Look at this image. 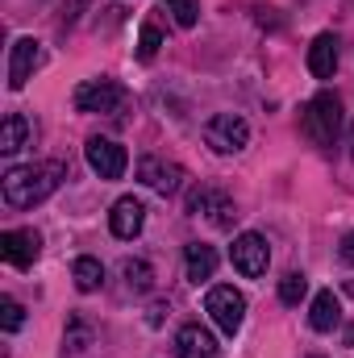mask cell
Instances as JSON below:
<instances>
[{"mask_svg": "<svg viewBox=\"0 0 354 358\" xmlns=\"http://www.w3.org/2000/svg\"><path fill=\"white\" fill-rule=\"evenodd\" d=\"M63 179H67V167L59 159H46V163H29V167H13L8 176L0 179V192H4V204L8 208H34Z\"/></svg>", "mask_w": 354, "mask_h": 358, "instance_id": "1", "label": "cell"}, {"mask_svg": "<svg viewBox=\"0 0 354 358\" xmlns=\"http://www.w3.org/2000/svg\"><path fill=\"white\" fill-rule=\"evenodd\" d=\"M300 125H304V134H309L317 146H330V142L338 138V129H342V100H338V92H317V96L304 104Z\"/></svg>", "mask_w": 354, "mask_h": 358, "instance_id": "2", "label": "cell"}, {"mask_svg": "<svg viewBox=\"0 0 354 358\" xmlns=\"http://www.w3.org/2000/svg\"><path fill=\"white\" fill-rule=\"evenodd\" d=\"M204 313L213 317V325L221 329V334H238L242 329V321H246V296L234 287V283H217V287H208V296H204Z\"/></svg>", "mask_w": 354, "mask_h": 358, "instance_id": "3", "label": "cell"}, {"mask_svg": "<svg viewBox=\"0 0 354 358\" xmlns=\"http://www.w3.org/2000/svg\"><path fill=\"white\" fill-rule=\"evenodd\" d=\"M204 138H208L213 150L234 155V150H242V146L250 142V125H246L238 113H217V117L204 125Z\"/></svg>", "mask_w": 354, "mask_h": 358, "instance_id": "4", "label": "cell"}, {"mask_svg": "<svg viewBox=\"0 0 354 358\" xmlns=\"http://www.w3.org/2000/svg\"><path fill=\"white\" fill-rule=\"evenodd\" d=\"M84 155H88V167L100 179H121V176H125V167H129L125 146H121V142H113V138H88Z\"/></svg>", "mask_w": 354, "mask_h": 358, "instance_id": "5", "label": "cell"}, {"mask_svg": "<svg viewBox=\"0 0 354 358\" xmlns=\"http://www.w3.org/2000/svg\"><path fill=\"white\" fill-rule=\"evenodd\" d=\"M71 100H76L80 113H113L125 100V84H117V80H84Z\"/></svg>", "mask_w": 354, "mask_h": 358, "instance_id": "6", "label": "cell"}, {"mask_svg": "<svg viewBox=\"0 0 354 358\" xmlns=\"http://www.w3.org/2000/svg\"><path fill=\"white\" fill-rule=\"evenodd\" d=\"M229 259H234V267L242 271L246 279H259V275H267V267H271L267 238H263V234H238V238H234Z\"/></svg>", "mask_w": 354, "mask_h": 358, "instance_id": "7", "label": "cell"}, {"mask_svg": "<svg viewBox=\"0 0 354 358\" xmlns=\"http://www.w3.org/2000/svg\"><path fill=\"white\" fill-rule=\"evenodd\" d=\"M38 67H42V46H38L34 38H17L13 50H8V88L21 92L34 80Z\"/></svg>", "mask_w": 354, "mask_h": 358, "instance_id": "8", "label": "cell"}, {"mask_svg": "<svg viewBox=\"0 0 354 358\" xmlns=\"http://www.w3.org/2000/svg\"><path fill=\"white\" fill-rule=\"evenodd\" d=\"M142 225H146V204H142L138 196H121V200L113 204V213H108V229H113V238L129 242V238L142 234Z\"/></svg>", "mask_w": 354, "mask_h": 358, "instance_id": "9", "label": "cell"}, {"mask_svg": "<svg viewBox=\"0 0 354 358\" xmlns=\"http://www.w3.org/2000/svg\"><path fill=\"white\" fill-rule=\"evenodd\" d=\"M138 179H142L146 187L171 196V192H179V183H183V167H179V163H167V159L146 155V159H138Z\"/></svg>", "mask_w": 354, "mask_h": 358, "instance_id": "10", "label": "cell"}, {"mask_svg": "<svg viewBox=\"0 0 354 358\" xmlns=\"http://www.w3.org/2000/svg\"><path fill=\"white\" fill-rule=\"evenodd\" d=\"M0 255H4V263H13V267H29V263L42 255V238H38L34 229H4V234H0Z\"/></svg>", "mask_w": 354, "mask_h": 358, "instance_id": "11", "label": "cell"}, {"mask_svg": "<svg viewBox=\"0 0 354 358\" xmlns=\"http://www.w3.org/2000/svg\"><path fill=\"white\" fill-rule=\"evenodd\" d=\"M176 358H221V350L204 325H183L176 338Z\"/></svg>", "mask_w": 354, "mask_h": 358, "instance_id": "12", "label": "cell"}, {"mask_svg": "<svg viewBox=\"0 0 354 358\" xmlns=\"http://www.w3.org/2000/svg\"><path fill=\"white\" fill-rule=\"evenodd\" d=\"M309 71L317 80H334L338 71V38L334 34H317L313 46H309Z\"/></svg>", "mask_w": 354, "mask_h": 358, "instance_id": "13", "label": "cell"}, {"mask_svg": "<svg viewBox=\"0 0 354 358\" xmlns=\"http://www.w3.org/2000/svg\"><path fill=\"white\" fill-rule=\"evenodd\" d=\"M338 321H342V300L325 287V292H317L313 296V313H309V325L317 329V334H330V329H338Z\"/></svg>", "mask_w": 354, "mask_h": 358, "instance_id": "14", "label": "cell"}, {"mask_svg": "<svg viewBox=\"0 0 354 358\" xmlns=\"http://www.w3.org/2000/svg\"><path fill=\"white\" fill-rule=\"evenodd\" d=\"M183 263H187V279H192V283H208L221 259H217V250H213V246H204V242H192V246L183 250Z\"/></svg>", "mask_w": 354, "mask_h": 358, "instance_id": "15", "label": "cell"}, {"mask_svg": "<svg viewBox=\"0 0 354 358\" xmlns=\"http://www.w3.org/2000/svg\"><path fill=\"white\" fill-rule=\"evenodd\" d=\"M34 134V125L21 117V113H8L4 125H0V155H17L25 146V138Z\"/></svg>", "mask_w": 354, "mask_h": 358, "instance_id": "16", "label": "cell"}, {"mask_svg": "<svg viewBox=\"0 0 354 358\" xmlns=\"http://www.w3.org/2000/svg\"><path fill=\"white\" fill-rule=\"evenodd\" d=\"M71 279H76L80 292H96V287L104 283V267H100V259H92V255L76 259V263H71Z\"/></svg>", "mask_w": 354, "mask_h": 358, "instance_id": "17", "label": "cell"}, {"mask_svg": "<svg viewBox=\"0 0 354 358\" xmlns=\"http://www.w3.org/2000/svg\"><path fill=\"white\" fill-rule=\"evenodd\" d=\"M121 275H125V287L129 292H150L155 287V267L146 259H125L121 263Z\"/></svg>", "mask_w": 354, "mask_h": 358, "instance_id": "18", "label": "cell"}, {"mask_svg": "<svg viewBox=\"0 0 354 358\" xmlns=\"http://www.w3.org/2000/svg\"><path fill=\"white\" fill-rule=\"evenodd\" d=\"M304 296H309V279H304L300 271H288V275L279 279V300H283L288 308H296Z\"/></svg>", "mask_w": 354, "mask_h": 358, "instance_id": "19", "label": "cell"}, {"mask_svg": "<svg viewBox=\"0 0 354 358\" xmlns=\"http://www.w3.org/2000/svg\"><path fill=\"white\" fill-rule=\"evenodd\" d=\"M92 346V329L84 325V321H76L71 329H67V338H63V355L67 358H84Z\"/></svg>", "mask_w": 354, "mask_h": 358, "instance_id": "20", "label": "cell"}, {"mask_svg": "<svg viewBox=\"0 0 354 358\" xmlns=\"http://www.w3.org/2000/svg\"><path fill=\"white\" fill-rule=\"evenodd\" d=\"M208 213H213V225H217V229H229V225L238 221V208H234V200H229V196H221V192L213 196Z\"/></svg>", "mask_w": 354, "mask_h": 358, "instance_id": "21", "label": "cell"}, {"mask_svg": "<svg viewBox=\"0 0 354 358\" xmlns=\"http://www.w3.org/2000/svg\"><path fill=\"white\" fill-rule=\"evenodd\" d=\"M159 46H163L159 25H142V34H138V59H142V63H150V59L159 55Z\"/></svg>", "mask_w": 354, "mask_h": 358, "instance_id": "22", "label": "cell"}, {"mask_svg": "<svg viewBox=\"0 0 354 358\" xmlns=\"http://www.w3.org/2000/svg\"><path fill=\"white\" fill-rule=\"evenodd\" d=\"M0 325H4V334H17V329L25 325V308H21L13 296L0 300Z\"/></svg>", "mask_w": 354, "mask_h": 358, "instance_id": "23", "label": "cell"}, {"mask_svg": "<svg viewBox=\"0 0 354 358\" xmlns=\"http://www.w3.org/2000/svg\"><path fill=\"white\" fill-rule=\"evenodd\" d=\"M171 13H176V21L183 25V29H192L196 25V17H200V8H196V0H163Z\"/></svg>", "mask_w": 354, "mask_h": 358, "instance_id": "24", "label": "cell"}, {"mask_svg": "<svg viewBox=\"0 0 354 358\" xmlns=\"http://www.w3.org/2000/svg\"><path fill=\"white\" fill-rule=\"evenodd\" d=\"M213 196H217V192H208V187H196V192L187 196V213H192V217H200V213H208V204H213Z\"/></svg>", "mask_w": 354, "mask_h": 358, "instance_id": "25", "label": "cell"}, {"mask_svg": "<svg viewBox=\"0 0 354 358\" xmlns=\"http://www.w3.org/2000/svg\"><path fill=\"white\" fill-rule=\"evenodd\" d=\"M88 4H92V0H63V17H67V21H76Z\"/></svg>", "mask_w": 354, "mask_h": 358, "instance_id": "26", "label": "cell"}, {"mask_svg": "<svg viewBox=\"0 0 354 358\" xmlns=\"http://www.w3.org/2000/svg\"><path fill=\"white\" fill-rule=\"evenodd\" d=\"M338 255H342V263H346V267H354V229L342 238V250H338Z\"/></svg>", "mask_w": 354, "mask_h": 358, "instance_id": "27", "label": "cell"}]
</instances>
